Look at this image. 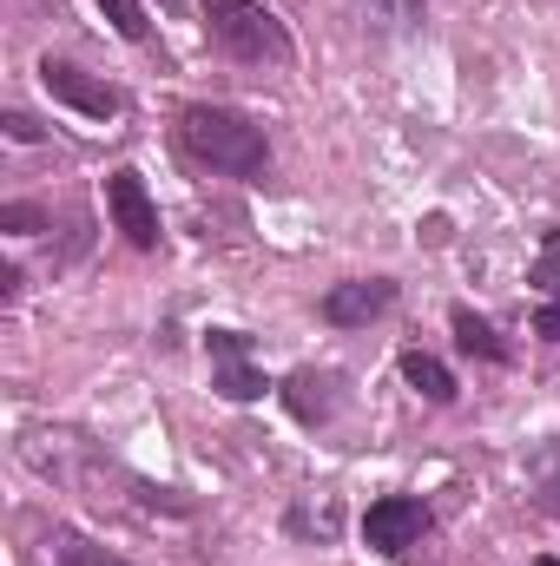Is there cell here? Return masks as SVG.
Here are the masks:
<instances>
[{
    "label": "cell",
    "instance_id": "6da1fadb",
    "mask_svg": "<svg viewBox=\"0 0 560 566\" xmlns=\"http://www.w3.org/2000/svg\"><path fill=\"white\" fill-rule=\"evenodd\" d=\"M178 139H185V151L198 165L231 171V178H265V165H271L265 133L245 113H231V106H185L178 113Z\"/></svg>",
    "mask_w": 560,
    "mask_h": 566
},
{
    "label": "cell",
    "instance_id": "7a4b0ae2",
    "mask_svg": "<svg viewBox=\"0 0 560 566\" xmlns=\"http://www.w3.org/2000/svg\"><path fill=\"white\" fill-rule=\"evenodd\" d=\"M205 33L231 53V60H290V33L271 7L258 0H205Z\"/></svg>",
    "mask_w": 560,
    "mask_h": 566
},
{
    "label": "cell",
    "instance_id": "3957f363",
    "mask_svg": "<svg viewBox=\"0 0 560 566\" xmlns=\"http://www.w3.org/2000/svg\"><path fill=\"white\" fill-rule=\"evenodd\" d=\"M40 86H46L60 106L86 113V119H120V86L93 80L86 66H66V60H40Z\"/></svg>",
    "mask_w": 560,
    "mask_h": 566
},
{
    "label": "cell",
    "instance_id": "277c9868",
    "mask_svg": "<svg viewBox=\"0 0 560 566\" xmlns=\"http://www.w3.org/2000/svg\"><path fill=\"white\" fill-rule=\"evenodd\" d=\"M422 534H428V507L409 501V494H390V501H376V507L363 514V541H370L376 554H409Z\"/></svg>",
    "mask_w": 560,
    "mask_h": 566
},
{
    "label": "cell",
    "instance_id": "5b68a950",
    "mask_svg": "<svg viewBox=\"0 0 560 566\" xmlns=\"http://www.w3.org/2000/svg\"><path fill=\"white\" fill-rule=\"evenodd\" d=\"M106 205H113V224L126 231V244H139V251L158 244V211H152V198H145L139 171H113V178H106Z\"/></svg>",
    "mask_w": 560,
    "mask_h": 566
},
{
    "label": "cell",
    "instance_id": "8992f818",
    "mask_svg": "<svg viewBox=\"0 0 560 566\" xmlns=\"http://www.w3.org/2000/svg\"><path fill=\"white\" fill-rule=\"evenodd\" d=\"M390 303H396V283L390 277H356V283H336V290L323 296V316H330L336 329H356V323H376Z\"/></svg>",
    "mask_w": 560,
    "mask_h": 566
},
{
    "label": "cell",
    "instance_id": "52a82bcc",
    "mask_svg": "<svg viewBox=\"0 0 560 566\" xmlns=\"http://www.w3.org/2000/svg\"><path fill=\"white\" fill-rule=\"evenodd\" d=\"M283 402H290V416H297V422H330V409H336L330 376H317V369H297V376L283 382Z\"/></svg>",
    "mask_w": 560,
    "mask_h": 566
},
{
    "label": "cell",
    "instance_id": "ba28073f",
    "mask_svg": "<svg viewBox=\"0 0 560 566\" xmlns=\"http://www.w3.org/2000/svg\"><path fill=\"white\" fill-rule=\"evenodd\" d=\"M403 376H409V389H416V396H428V402H455V376H448L435 356L409 349V356H403Z\"/></svg>",
    "mask_w": 560,
    "mask_h": 566
},
{
    "label": "cell",
    "instance_id": "9c48e42d",
    "mask_svg": "<svg viewBox=\"0 0 560 566\" xmlns=\"http://www.w3.org/2000/svg\"><path fill=\"white\" fill-rule=\"evenodd\" d=\"M448 323H455V343H462L468 356H481V363H501V356H508V343H501V336H495L475 310H455Z\"/></svg>",
    "mask_w": 560,
    "mask_h": 566
},
{
    "label": "cell",
    "instance_id": "30bf717a",
    "mask_svg": "<svg viewBox=\"0 0 560 566\" xmlns=\"http://www.w3.org/2000/svg\"><path fill=\"white\" fill-rule=\"evenodd\" d=\"M211 389H218L225 402H258V396H265V376H258L251 363H211Z\"/></svg>",
    "mask_w": 560,
    "mask_h": 566
},
{
    "label": "cell",
    "instance_id": "8fae6325",
    "mask_svg": "<svg viewBox=\"0 0 560 566\" xmlns=\"http://www.w3.org/2000/svg\"><path fill=\"white\" fill-rule=\"evenodd\" d=\"M100 7H106V20H113V33H120V40H145V27H152V20H145L139 0H100Z\"/></svg>",
    "mask_w": 560,
    "mask_h": 566
},
{
    "label": "cell",
    "instance_id": "7c38bea8",
    "mask_svg": "<svg viewBox=\"0 0 560 566\" xmlns=\"http://www.w3.org/2000/svg\"><path fill=\"white\" fill-rule=\"evenodd\" d=\"M205 349H211V363H251V336H238V329H211Z\"/></svg>",
    "mask_w": 560,
    "mask_h": 566
},
{
    "label": "cell",
    "instance_id": "4fadbf2b",
    "mask_svg": "<svg viewBox=\"0 0 560 566\" xmlns=\"http://www.w3.org/2000/svg\"><path fill=\"white\" fill-rule=\"evenodd\" d=\"M356 7H370V13H376V20H390V27H416L428 0H356Z\"/></svg>",
    "mask_w": 560,
    "mask_h": 566
},
{
    "label": "cell",
    "instance_id": "5bb4252c",
    "mask_svg": "<svg viewBox=\"0 0 560 566\" xmlns=\"http://www.w3.org/2000/svg\"><path fill=\"white\" fill-rule=\"evenodd\" d=\"M0 224H7V231H40L46 211H40V205H0Z\"/></svg>",
    "mask_w": 560,
    "mask_h": 566
},
{
    "label": "cell",
    "instance_id": "9a60e30c",
    "mask_svg": "<svg viewBox=\"0 0 560 566\" xmlns=\"http://www.w3.org/2000/svg\"><path fill=\"white\" fill-rule=\"evenodd\" d=\"M7 139L40 145V139H46V126H40V119H27V113H7Z\"/></svg>",
    "mask_w": 560,
    "mask_h": 566
},
{
    "label": "cell",
    "instance_id": "2e32d148",
    "mask_svg": "<svg viewBox=\"0 0 560 566\" xmlns=\"http://www.w3.org/2000/svg\"><path fill=\"white\" fill-rule=\"evenodd\" d=\"M535 283H541V290H560V238L548 244V251H541V264H535Z\"/></svg>",
    "mask_w": 560,
    "mask_h": 566
},
{
    "label": "cell",
    "instance_id": "e0dca14e",
    "mask_svg": "<svg viewBox=\"0 0 560 566\" xmlns=\"http://www.w3.org/2000/svg\"><path fill=\"white\" fill-rule=\"evenodd\" d=\"M535 336L560 343V303H541V310H535Z\"/></svg>",
    "mask_w": 560,
    "mask_h": 566
},
{
    "label": "cell",
    "instance_id": "ac0fdd59",
    "mask_svg": "<svg viewBox=\"0 0 560 566\" xmlns=\"http://www.w3.org/2000/svg\"><path fill=\"white\" fill-rule=\"evenodd\" d=\"M13 296H20V271H13V264H0V303H13Z\"/></svg>",
    "mask_w": 560,
    "mask_h": 566
},
{
    "label": "cell",
    "instance_id": "d6986e66",
    "mask_svg": "<svg viewBox=\"0 0 560 566\" xmlns=\"http://www.w3.org/2000/svg\"><path fill=\"white\" fill-rule=\"evenodd\" d=\"M535 566H560V560H535Z\"/></svg>",
    "mask_w": 560,
    "mask_h": 566
}]
</instances>
